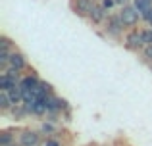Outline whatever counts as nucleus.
<instances>
[{"label":"nucleus","mask_w":152,"mask_h":146,"mask_svg":"<svg viewBox=\"0 0 152 146\" xmlns=\"http://www.w3.org/2000/svg\"><path fill=\"white\" fill-rule=\"evenodd\" d=\"M45 146H62V142L56 139H52V137H48V139L45 140Z\"/></svg>","instance_id":"dca6fc26"},{"label":"nucleus","mask_w":152,"mask_h":146,"mask_svg":"<svg viewBox=\"0 0 152 146\" xmlns=\"http://www.w3.org/2000/svg\"><path fill=\"white\" fill-rule=\"evenodd\" d=\"M12 108H14V102H12L8 90H0V110L2 112H10Z\"/></svg>","instance_id":"9d476101"},{"label":"nucleus","mask_w":152,"mask_h":146,"mask_svg":"<svg viewBox=\"0 0 152 146\" xmlns=\"http://www.w3.org/2000/svg\"><path fill=\"white\" fill-rule=\"evenodd\" d=\"M71 6H73V12L77 15H81V17H89L91 10H93V6H94V0H73Z\"/></svg>","instance_id":"39448f33"},{"label":"nucleus","mask_w":152,"mask_h":146,"mask_svg":"<svg viewBox=\"0 0 152 146\" xmlns=\"http://www.w3.org/2000/svg\"><path fill=\"white\" fill-rule=\"evenodd\" d=\"M123 27H125V23L119 15H110L106 19V33L110 37H119L123 33Z\"/></svg>","instance_id":"7ed1b4c3"},{"label":"nucleus","mask_w":152,"mask_h":146,"mask_svg":"<svg viewBox=\"0 0 152 146\" xmlns=\"http://www.w3.org/2000/svg\"><path fill=\"white\" fill-rule=\"evenodd\" d=\"M100 4H102V8H104V10H110V8L115 4V0H100Z\"/></svg>","instance_id":"f3484780"},{"label":"nucleus","mask_w":152,"mask_h":146,"mask_svg":"<svg viewBox=\"0 0 152 146\" xmlns=\"http://www.w3.org/2000/svg\"><path fill=\"white\" fill-rule=\"evenodd\" d=\"M12 146H15V144H12ZM19 146H21V144H19Z\"/></svg>","instance_id":"6ab92c4d"},{"label":"nucleus","mask_w":152,"mask_h":146,"mask_svg":"<svg viewBox=\"0 0 152 146\" xmlns=\"http://www.w3.org/2000/svg\"><path fill=\"white\" fill-rule=\"evenodd\" d=\"M115 4H119V6H125L127 0H115Z\"/></svg>","instance_id":"a211bd4d"},{"label":"nucleus","mask_w":152,"mask_h":146,"mask_svg":"<svg viewBox=\"0 0 152 146\" xmlns=\"http://www.w3.org/2000/svg\"><path fill=\"white\" fill-rule=\"evenodd\" d=\"M14 140H15V137L12 135V133H8V131L0 135V146H12Z\"/></svg>","instance_id":"f8f14e48"},{"label":"nucleus","mask_w":152,"mask_h":146,"mask_svg":"<svg viewBox=\"0 0 152 146\" xmlns=\"http://www.w3.org/2000/svg\"><path fill=\"white\" fill-rule=\"evenodd\" d=\"M41 135L39 131H31V129H25L19 135V144L21 146H39L41 144Z\"/></svg>","instance_id":"20e7f679"},{"label":"nucleus","mask_w":152,"mask_h":146,"mask_svg":"<svg viewBox=\"0 0 152 146\" xmlns=\"http://www.w3.org/2000/svg\"><path fill=\"white\" fill-rule=\"evenodd\" d=\"M106 14H108V10H104L102 4H94L93 10H91V14H89V19L93 23H102L104 19H106Z\"/></svg>","instance_id":"423d86ee"},{"label":"nucleus","mask_w":152,"mask_h":146,"mask_svg":"<svg viewBox=\"0 0 152 146\" xmlns=\"http://www.w3.org/2000/svg\"><path fill=\"white\" fill-rule=\"evenodd\" d=\"M139 10L135 8V4L133 6H129V4H125V6L121 8V12H119V17L123 19V23H125V27H135L137 25V21H139Z\"/></svg>","instance_id":"f03ea898"},{"label":"nucleus","mask_w":152,"mask_h":146,"mask_svg":"<svg viewBox=\"0 0 152 146\" xmlns=\"http://www.w3.org/2000/svg\"><path fill=\"white\" fill-rule=\"evenodd\" d=\"M123 44H125V48L131 50V52H139L141 48H145V41H142L141 31H137V29L129 31V33L125 35V38H123Z\"/></svg>","instance_id":"f257e3e1"},{"label":"nucleus","mask_w":152,"mask_h":146,"mask_svg":"<svg viewBox=\"0 0 152 146\" xmlns=\"http://www.w3.org/2000/svg\"><path fill=\"white\" fill-rule=\"evenodd\" d=\"M15 85H19V81H15V79L10 77L8 73L0 75V90H10V89H14Z\"/></svg>","instance_id":"1a4fd4ad"},{"label":"nucleus","mask_w":152,"mask_h":146,"mask_svg":"<svg viewBox=\"0 0 152 146\" xmlns=\"http://www.w3.org/2000/svg\"><path fill=\"white\" fill-rule=\"evenodd\" d=\"M41 133L42 135H54L56 133V125H54V121H45V123L41 125Z\"/></svg>","instance_id":"9b49d317"},{"label":"nucleus","mask_w":152,"mask_h":146,"mask_svg":"<svg viewBox=\"0 0 152 146\" xmlns=\"http://www.w3.org/2000/svg\"><path fill=\"white\" fill-rule=\"evenodd\" d=\"M39 83H41V79H39L35 73H31V75H25V77H21V81H19V86H21V89H37Z\"/></svg>","instance_id":"6e6552de"},{"label":"nucleus","mask_w":152,"mask_h":146,"mask_svg":"<svg viewBox=\"0 0 152 146\" xmlns=\"http://www.w3.org/2000/svg\"><path fill=\"white\" fill-rule=\"evenodd\" d=\"M0 48H6V50H12V41L8 37H2L0 38Z\"/></svg>","instance_id":"2eb2a0df"},{"label":"nucleus","mask_w":152,"mask_h":146,"mask_svg":"<svg viewBox=\"0 0 152 146\" xmlns=\"http://www.w3.org/2000/svg\"><path fill=\"white\" fill-rule=\"evenodd\" d=\"M142 56H145L146 62H152V44H146L142 48Z\"/></svg>","instance_id":"4468645a"},{"label":"nucleus","mask_w":152,"mask_h":146,"mask_svg":"<svg viewBox=\"0 0 152 146\" xmlns=\"http://www.w3.org/2000/svg\"><path fill=\"white\" fill-rule=\"evenodd\" d=\"M8 65H12V68H15V69H25V65H27V60H25V56H23L21 52H18V50H14L12 52V56H10V64Z\"/></svg>","instance_id":"0eeeda50"},{"label":"nucleus","mask_w":152,"mask_h":146,"mask_svg":"<svg viewBox=\"0 0 152 146\" xmlns=\"http://www.w3.org/2000/svg\"><path fill=\"white\" fill-rule=\"evenodd\" d=\"M141 35H142V41H145V46L152 44V29H142Z\"/></svg>","instance_id":"ddd939ff"}]
</instances>
